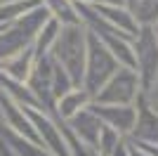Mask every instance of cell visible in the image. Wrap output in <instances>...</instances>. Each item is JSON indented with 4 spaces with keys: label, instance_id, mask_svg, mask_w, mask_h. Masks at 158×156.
I'll list each match as a JSON object with an SVG mask.
<instances>
[{
    "label": "cell",
    "instance_id": "obj_6",
    "mask_svg": "<svg viewBox=\"0 0 158 156\" xmlns=\"http://www.w3.org/2000/svg\"><path fill=\"white\" fill-rule=\"evenodd\" d=\"M94 10V14L97 17H102V19L106 21L109 26H113V28H118L120 33H125L127 38H135L139 31V24L137 19H135V14H132V10L127 5H109V2H94V5H90Z\"/></svg>",
    "mask_w": 158,
    "mask_h": 156
},
{
    "label": "cell",
    "instance_id": "obj_16",
    "mask_svg": "<svg viewBox=\"0 0 158 156\" xmlns=\"http://www.w3.org/2000/svg\"><path fill=\"white\" fill-rule=\"evenodd\" d=\"M135 2H137V0H125V5L130 7V10H132V7H135Z\"/></svg>",
    "mask_w": 158,
    "mask_h": 156
},
{
    "label": "cell",
    "instance_id": "obj_7",
    "mask_svg": "<svg viewBox=\"0 0 158 156\" xmlns=\"http://www.w3.org/2000/svg\"><path fill=\"white\" fill-rule=\"evenodd\" d=\"M66 125H69V130H71V135L78 140L80 144H85L87 149H92L97 147V140H99V132H102V128H104V123L99 121V116L94 114L90 106L83 111H78L76 116L71 118V121H66Z\"/></svg>",
    "mask_w": 158,
    "mask_h": 156
},
{
    "label": "cell",
    "instance_id": "obj_15",
    "mask_svg": "<svg viewBox=\"0 0 158 156\" xmlns=\"http://www.w3.org/2000/svg\"><path fill=\"white\" fill-rule=\"evenodd\" d=\"M71 2H83V5H94V2H99V0H71Z\"/></svg>",
    "mask_w": 158,
    "mask_h": 156
},
{
    "label": "cell",
    "instance_id": "obj_5",
    "mask_svg": "<svg viewBox=\"0 0 158 156\" xmlns=\"http://www.w3.org/2000/svg\"><path fill=\"white\" fill-rule=\"evenodd\" d=\"M90 109L99 116V121L106 128L116 130L118 135L127 137L135 130V121H137V109L135 104H90Z\"/></svg>",
    "mask_w": 158,
    "mask_h": 156
},
{
    "label": "cell",
    "instance_id": "obj_4",
    "mask_svg": "<svg viewBox=\"0 0 158 156\" xmlns=\"http://www.w3.org/2000/svg\"><path fill=\"white\" fill-rule=\"evenodd\" d=\"M142 95V83L139 76L135 73V69L120 66L113 73L106 85L94 95V104H135L137 97Z\"/></svg>",
    "mask_w": 158,
    "mask_h": 156
},
{
    "label": "cell",
    "instance_id": "obj_19",
    "mask_svg": "<svg viewBox=\"0 0 158 156\" xmlns=\"http://www.w3.org/2000/svg\"><path fill=\"white\" fill-rule=\"evenodd\" d=\"M0 156H2V154H0Z\"/></svg>",
    "mask_w": 158,
    "mask_h": 156
},
{
    "label": "cell",
    "instance_id": "obj_17",
    "mask_svg": "<svg viewBox=\"0 0 158 156\" xmlns=\"http://www.w3.org/2000/svg\"><path fill=\"white\" fill-rule=\"evenodd\" d=\"M151 28H153V36L158 38V24H156V26H151Z\"/></svg>",
    "mask_w": 158,
    "mask_h": 156
},
{
    "label": "cell",
    "instance_id": "obj_12",
    "mask_svg": "<svg viewBox=\"0 0 158 156\" xmlns=\"http://www.w3.org/2000/svg\"><path fill=\"white\" fill-rule=\"evenodd\" d=\"M132 14L139 26H156L158 24V0H137Z\"/></svg>",
    "mask_w": 158,
    "mask_h": 156
},
{
    "label": "cell",
    "instance_id": "obj_14",
    "mask_svg": "<svg viewBox=\"0 0 158 156\" xmlns=\"http://www.w3.org/2000/svg\"><path fill=\"white\" fill-rule=\"evenodd\" d=\"M99 2H109V5H125V0H99Z\"/></svg>",
    "mask_w": 158,
    "mask_h": 156
},
{
    "label": "cell",
    "instance_id": "obj_1",
    "mask_svg": "<svg viewBox=\"0 0 158 156\" xmlns=\"http://www.w3.org/2000/svg\"><path fill=\"white\" fill-rule=\"evenodd\" d=\"M50 57L69 73L76 88H83V73H85L87 59V31L83 24L61 26L59 36L54 40Z\"/></svg>",
    "mask_w": 158,
    "mask_h": 156
},
{
    "label": "cell",
    "instance_id": "obj_9",
    "mask_svg": "<svg viewBox=\"0 0 158 156\" xmlns=\"http://www.w3.org/2000/svg\"><path fill=\"white\" fill-rule=\"evenodd\" d=\"M92 104V97H90V92L83 90V88H73V90H69L66 95H61L59 99H57V104H54V116L57 121H71L78 111L87 109Z\"/></svg>",
    "mask_w": 158,
    "mask_h": 156
},
{
    "label": "cell",
    "instance_id": "obj_11",
    "mask_svg": "<svg viewBox=\"0 0 158 156\" xmlns=\"http://www.w3.org/2000/svg\"><path fill=\"white\" fill-rule=\"evenodd\" d=\"M61 31V24L59 21H54L52 17L47 19V24L40 28V33L35 36V40H33V54H35V59L45 57V54H50V50H52L54 40H57V36H59Z\"/></svg>",
    "mask_w": 158,
    "mask_h": 156
},
{
    "label": "cell",
    "instance_id": "obj_13",
    "mask_svg": "<svg viewBox=\"0 0 158 156\" xmlns=\"http://www.w3.org/2000/svg\"><path fill=\"white\" fill-rule=\"evenodd\" d=\"M144 97H146V99H149V104H151L153 109H156V111H158V80H156V83H153V85H151V88H149V90H146V92H144Z\"/></svg>",
    "mask_w": 158,
    "mask_h": 156
},
{
    "label": "cell",
    "instance_id": "obj_2",
    "mask_svg": "<svg viewBox=\"0 0 158 156\" xmlns=\"http://www.w3.org/2000/svg\"><path fill=\"white\" fill-rule=\"evenodd\" d=\"M120 69V64L111 57V52L104 47V43L87 31V59H85V73H83V90L90 92L94 99L106 80Z\"/></svg>",
    "mask_w": 158,
    "mask_h": 156
},
{
    "label": "cell",
    "instance_id": "obj_10",
    "mask_svg": "<svg viewBox=\"0 0 158 156\" xmlns=\"http://www.w3.org/2000/svg\"><path fill=\"white\" fill-rule=\"evenodd\" d=\"M40 5L45 7L47 12H50V17H52L54 21H59L61 26L80 24L76 5H73L71 0H40Z\"/></svg>",
    "mask_w": 158,
    "mask_h": 156
},
{
    "label": "cell",
    "instance_id": "obj_3",
    "mask_svg": "<svg viewBox=\"0 0 158 156\" xmlns=\"http://www.w3.org/2000/svg\"><path fill=\"white\" fill-rule=\"evenodd\" d=\"M135 54V73L139 76L142 92H146L158 80V38L151 26H139L137 36L132 38Z\"/></svg>",
    "mask_w": 158,
    "mask_h": 156
},
{
    "label": "cell",
    "instance_id": "obj_18",
    "mask_svg": "<svg viewBox=\"0 0 158 156\" xmlns=\"http://www.w3.org/2000/svg\"><path fill=\"white\" fill-rule=\"evenodd\" d=\"M0 2H21V0H0Z\"/></svg>",
    "mask_w": 158,
    "mask_h": 156
},
{
    "label": "cell",
    "instance_id": "obj_8",
    "mask_svg": "<svg viewBox=\"0 0 158 156\" xmlns=\"http://www.w3.org/2000/svg\"><path fill=\"white\" fill-rule=\"evenodd\" d=\"M33 64H35V54H33V47H28V50L5 59V62L0 64V76L7 78V80L26 85L28 76H31V71H33Z\"/></svg>",
    "mask_w": 158,
    "mask_h": 156
}]
</instances>
